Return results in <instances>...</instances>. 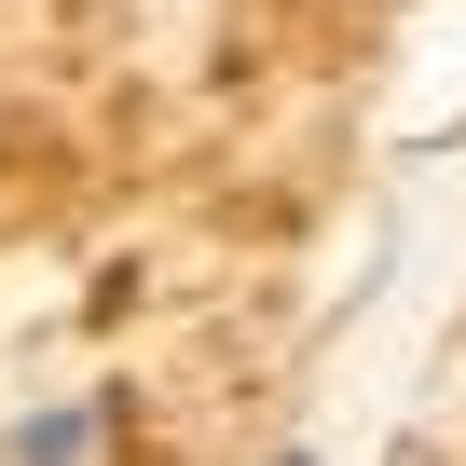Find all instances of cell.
Returning a JSON list of instances; mask_svg holds the SVG:
<instances>
[{"label": "cell", "mask_w": 466, "mask_h": 466, "mask_svg": "<svg viewBox=\"0 0 466 466\" xmlns=\"http://www.w3.org/2000/svg\"><path fill=\"white\" fill-rule=\"evenodd\" d=\"M110 425H124V398H42V411H15V466H96Z\"/></svg>", "instance_id": "6da1fadb"}, {"label": "cell", "mask_w": 466, "mask_h": 466, "mask_svg": "<svg viewBox=\"0 0 466 466\" xmlns=\"http://www.w3.org/2000/svg\"><path fill=\"white\" fill-rule=\"evenodd\" d=\"M275 466H329V452H275Z\"/></svg>", "instance_id": "7a4b0ae2"}]
</instances>
